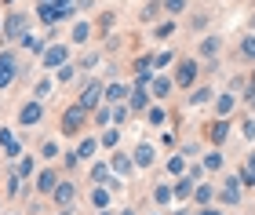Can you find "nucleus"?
Segmentation results:
<instances>
[{
	"label": "nucleus",
	"mask_w": 255,
	"mask_h": 215,
	"mask_svg": "<svg viewBox=\"0 0 255 215\" xmlns=\"http://www.w3.org/2000/svg\"><path fill=\"white\" fill-rule=\"evenodd\" d=\"M149 124H157V128L164 124V109H160V106H153V109H149Z\"/></svg>",
	"instance_id": "4c0bfd02"
},
{
	"label": "nucleus",
	"mask_w": 255,
	"mask_h": 215,
	"mask_svg": "<svg viewBox=\"0 0 255 215\" xmlns=\"http://www.w3.org/2000/svg\"><path fill=\"white\" fill-rule=\"evenodd\" d=\"M18 77V59L11 51H0V88H7Z\"/></svg>",
	"instance_id": "7ed1b4c3"
},
{
	"label": "nucleus",
	"mask_w": 255,
	"mask_h": 215,
	"mask_svg": "<svg viewBox=\"0 0 255 215\" xmlns=\"http://www.w3.org/2000/svg\"><path fill=\"white\" fill-rule=\"evenodd\" d=\"M117 142H121V131L117 128H110L106 135H102V146H117Z\"/></svg>",
	"instance_id": "72a5a7b5"
},
{
	"label": "nucleus",
	"mask_w": 255,
	"mask_h": 215,
	"mask_svg": "<svg viewBox=\"0 0 255 215\" xmlns=\"http://www.w3.org/2000/svg\"><path fill=\"white\" fill-rule=\"evenodd\" d=\"M51 95V81H40L37 84V99H48Z\"/></svg>",
	"instance_id": "ea45409f"
},
{
	"label": "nucleus",
	"mask_w": 255,
	"mask_h": 215,
	"mask_svg": "<svg viewBox=\"0 0 255 215\" xmlns=\"http://www.w3.org/2000/svg\"><path fill=\"white\" fill-rule=\"evenodd\" d=\"M171 29H175V26H171V22H164V26H157V40H164V37H171Z\"/></svg>",
	"instance_id": "a19ab883"
},
{
	"label": "nucleus",
	"mask_w": 255,
	"mask_h": 215,
	"mask_svg": "<svg viewBox=\"0 0 255 215\" xmlns=\"http://www.w3.org/2000/svg\"><path fill=\"white\" fill-rule=\"evenodd\" d=\"M241 175H234V179H226V186H223V205H241Z\"/></svg>",
	"instance_id": "6e6552de"
},
{
	"label": "nucleus",
	"mask_w": 255,
	"mask_h": 215,
	"mask_svg": "<svg viewBox=\"0 0 255 215\" xmlns=\"http://www.w3.org/2000/svg\"><path fill=\"white\" fill-rule=\"evenodd\" d=\"M201 55H219V37H208V40H201Z\"/></svg>",
	"instance_id": "c85d7f7f"
},
{
	"label": "nucleus",
	"mask_w": 255,
	"mask_h": 215,
	"mask_svg": "<svg viewBox=\"0 0 255 215\" xmlns=\"http://www.w3.org/2000/svg\"><path fill=\"white\" fill-rule=\"evenodd\" d=\"M18 190H22V175H7V194H11V197H15V194H18Z\"/></svg>",
	"instance_id": "f704fd0d"
},
{
	"label": "nucleus",
	"mask_w": 255,
	"mask_h": 215,
	"mask_svg": "<svg viewBox=\"0 0 255 215\" xmlns=\"http://www.w3.org/2000/svg\"><path fill=\"white\" fill-rule=\"evenodd\" d=\"M153 161H157V150H153L149 142H142V146L135 150V164H138V168H149Z\"/></svg>",
	"instance_id": "9b49d317"
},
{
	"label": "nucleus",
	"mask_w": 255,
	"mask_h": 215,
	"mask_svg": "<svg viewBox=\"0 0 255 215\" xmlns=\"http://www.w3.org/2000/svg\"><path fill=\"white\" fill-rule=\"evenodd\" d=\"M113 120H117V124H124V120H128V106H124V103L113 106Z\"/></svg>",
	"instance_id": "e433bc0d"
},
{
	"label": "nucleus",
	"mask_w": 255,
	"mask_h": 215,
	"mask_svg": "<svg viewBox=\"0 0 255 215\" xmlns=\"http://www.w3.org/2000/svg\"><path fill=\"white\" fill-rule=\"evenodd\" d=\"M55 201H59V205H69V201H73V186H69V183L55 186Z\"/></svg>",
	"instance_id": "5701e85b"
},
{
	"label": "nucleus",
	"mask_w": 255,
	"mask_h": 215,
	"mask_svg": "<svg viewBox=\"0 0 255 215\" xmlns=\"http://www.w3.org/2000/svg\"><path fill=\"white\" fill-rule=\"evenodd\" d=\"M128 95H131V92H128V84H110V88H106V99H110L113 106H117V103H124Z\"/></svg>",
	"instance_id": "4468645a"
},
{
	"label": "nucleus",
	"mask_w": 255,
	"mask_h": 215,
	"mask_svg": "<svg viewBox=\"0 0 255 215\" xmlns=\"http://www.w3.org/2000/svg\"><path fill=\"white\" fill-rule=\"evenodd\" d=\"M22 44H26V51H33V55H44V51H48L37 33H26V37H22Z\"/></svg>",
	"instance_id": "f3484780"
},
{
	"label": "nucleus",
	"mask_w": 255,
	"mask_h": 215,
	"mask_svg": "<svg viewBox=\"0 0 255 215\" xmlns=\"http://www.w3.org/2000/svg\"><path fill=\"white\" fill-rule=\"evenodd\" d=\"M59 215H69V212H59Z\"/></svg>",
	"instance_id": "09e8293b"
},
{
	"label": "nucleus",
	"mask_w": 255,
	"mask_h": 215,
	"mask_svg": "<svg viewBox=\"0 0 255 215\" xmlns=\"http://www.w3.org/2000/svg\"><path fill=\"white\" fill-rule=\"evenodd\" d=\"M95 150H99V139H84V142H80V150H77V157L91 161V157H95Z\"/></svg>",
	"instance_id": "412c9836"
},
{
	"label": "nucleus",
	"mask_w": 255,
	"mask_h": 215,
	"mask_svg": "<svg viewBox=\"0 0 255 215\" xmlns=\"http://www.w3.org/2000/svg\"><path fill=\"white\" fill-rule=\"evenodd\" d=\"M40 194H55V186H59V175H55V172H40Z\"/></svg>",
	"instance_id": "dca6fc26"
},
{
	"label": "nucleus",
	"mask_w": 255,
	"mask_h": 215,
	"mask_svg": "<svg viewBox=\"0 0 255 215\" xmlns=\"http://www.w3.org/2000/svg\"><path fill=\"white\" fill-rule=\"evenodd\" d=\"M193 190H197L193 186V175H182L179 183L171 186V194H175V201H186V197H193Z\"/></svg>",
	"instance_id": "9d476101"
},
{
	"label": "nucleus",
	"mask_w": 255,
	"mask_h": 215,
	"mask_svg": "<svg viewBox=\"0 0 255 215\" xmlns=\"http://www.w3.org/2000/svg\"><path fill=\"white\" fill-rule=\"evenodd\" d=\"M168 62H171V51H160L157 59H153V66H168Z\"/></svg>",
	"instance_id": "37998d69"
},
{
	"label": "nucleus",
	"mask_w": 255,
	"mask_h": 215,
	"mask_svg": "<svg viewBox=\"0 0 255 215\" xmlns=\"http://www.w3.org/2000/svg\"><path fill=\"white\" fill-rule=\"evenodd\" d=\"M171 197H175V194H171V186H157V190H153V201H157V205H168Z\"/></svg>",
	"instance_id": "bb28decb"
},
{
	"label": "nucleus",
	"mask_w": 255,
	"mask_h": 215,
	"mask_svg": "<svg viewBox=\"0 0 255 215\" xmlns=\"http://www.w3.org/2000/svg\"><path fill=\"white\" fill-rule=\"evenodd\" d=\"M84 117H88V109L80 106V103L69 106V109L62 113V131H66V135H77L80 128H84Z\"/></svg>",
	"instance_id": "f03ea898"
},
{
	"label": "nucleus",
	"mask_w": 255,
	"mask_h": 215,
	"mask_svg": "<svg viewBox=\"0 0 255 215\" xmlns=\"http://www.w3.org/2000/svg\"><path fill=\"white\" fill-rule=\"evenodd\" d=\"M234 106H237V95H219L215 99V109H219V117H226V113H234Z\"/></svg>",
	"instance_id": "ddd939ff"
},
{
	"label": "nucleus",
	"mask_w": 255,
	"mask_h": 215,
	"mask_svg": "<svg viewBox=\"0 0 255 215\" xmlns=\"http://www.w3.org/2000/svg\"><path fill=\"white\" fill-rule=\"evenodd\" d=\"M26 26H29V15H22V11L7 15L4 18V40H22L26 37Z\"/></svg>",
	"instance_id": "f257e3e1"
},
{
	"label": "nucleus",
	"mask_w": 255,
	"mask_h": 215,
	"mask_svg": "<svg viewBox=\"0 0 255 215\" xmlns=\"http://www.w3.org/2000/svg\"><path fill=\"white\" fill-rule=\"evenodd\" d=\"M102 95H106V88L91 81V84L84 88V92H80V106H84V109H99V103H102Z\"/></svg>",
	"instance_id": "20e7f679"
},
{
	"label": "nucleus",
	"mask_w": 255,
	"mask_h": 215,
	"mask_svg": "<svg viewBox=\"0 0 255 215\" xmlns=\"http://www.w3.org/2000/svg\"><path fill=\"white\" fill-rule=\"evenodd\" d=\"M121 215H131V212H121Z\"/></svg>",
	"instance_id": "de8ad7c7"
},
{
	"label": "nucleus",
	"mask_w": 255,
	"mask_h": 215,
	"mask_svg": "<svg viewBox=\"0 0 255 215\" xmlns=\"http://www.w3.org/2000/svg\"><path fill=\"white\" fill-rule=\"evenodd\" d=\"M226 135H230V120H226V117L212 120V131H208V139H212V142L219 146V142H226Z\"/></svg>",
	"instance_id": "1a4fd4ad"
},
{
	"label": "nucleus",
	"mask_w": 255,
	"mask_h": 215,
	"mask_svg": "<svg viewBox=\"0 0 255 215\" xmlns=\"http://www.w3.org/2000/svg\"><path fill=\"white\" fill-rule=\"evenodd\" d=\"M248 95H255V73H252V88H248Z\"/></svg>",
	"instance_id": "c03bdc74"
},
{
	"label": "nucleus",
	"mask_w": 255,
	"mask_h": 215,
	"mask_svg": "<svg viewBox=\"0 0 255 215\" xmlns=\"http://www.w3.org/2000/svg\"><path fill=\"white\" fill-rule=\"evenodd\" d=\"M197 70H201V66H197L193 59H186V62H179V73H175V84H179V88H190V84L197 81Z\"/></svg>",
	"instance_id": "39448f33"
},
{
	"label": "nucleus",
	"mask_w": 255,
	"mask_h": 215,
	"mask_svg": "<svg viewBox=\"0 0 255 215\" xmlns=\"http://www.w3.org/2000/svg\"><path fill=\"white\" fill-rule=\"evenodd\" d=\"M128 99H131V109H146V99H149V95H146V84H138Z\"/></svg>",
	"instance_id": "a211bd4d"
},
{
	"label": "nucleus",
	"mask_w": 255,
	"mask_h": 215,
	"mask_svg": "<svg viewBox=\"0 0 255 215\" xmlns=\"http://www.w3.org/2000/svg\"><path fill=\"white\" fill-rule=\"evenodd\" d=\"M237 55H241L245 62H255V33L241 37V44H237Z\"/></svg>",
	"instance_id": "f8f14e48"
},
{
	"label": "nucleus",
	"mask_w": 255,
	"mask_h": 215,
	"mask_svg": "<svg viewBox=\"0 0 255 215\" xmlns=\"http://www.w3.org/2000/svg\"><path fill=\"white\" fill-rule=\"evenodd\" d=\"M201 215H219V212H208V208H204V212H201Z\"/></svg>",
	"instance_id": "a18cd8bd"
},
{
	"label": "nucleus",
	"mask_w": 255,
	"mask_h": 215,
	"mask_svg": "<svg viewBox=\"0 0 255 215\" xmlns=\"http://www.w3.org/2000/svg\"><path fill=\"white\" fill-rule=\"evenodd\" d=\"M212 99H215L212 88H197V92L190 95V103H193V106H204V103H212Z\"/></svg>",
	"instance_id": "aec40b11"
},
{
	"label": "nucleus",
	"mask_w": 255,
	"mask_h": 215,
	"mask_svg": "<svg viewBox=\"0 0 255 215\" xmlns=\"http://www.w3.org/2000/svg\"><path fill=\"white\" fill-rule=\"evenodd\" d=\"M241 183H248V186H255V150L248 153V161H245V168H241Z\"/></svg>",
	"instance_id": "2eb2a0df"
},
{
	"label": "nucleus",
	"mask_w": 255,
	"mask_h": 215,
	"mask_svg": "<svg viewBox=\"0 0 255 215\" xmlns=\"http://www.w3.org/2000/svg\"><path fill=\"white\" fill-rule=\"evenodd\" d=\"M110 117H113V113H110V109H102V106H99V109H95V120H99V124H106V120H110Z\"/></svg>",
	"instance_id": "79ce46f5"
},
{
	"label": "nucleus",
	"mask_w": 255,
	"mask_h": 215,
	"mask_svg": "<svg viewBox=\"0 0 255 215\" xmlns=\"http://www.w3.org/2000/svg\"><path fill=\"white\" fill-rule=\"evenodd\" d=\"M252 29H255V15H252Z\"/></svg>",
	"instance_id": "49530a36"
},
{
	"label": "nucleus",
	"mask_w": 255,
	"mask_h": 215,
	"mask_svg": "<svg viewBox=\"0 0 255 215\" xmlns=\"http://www.w3.org/2000/svg\"><path fill=\"white\" fill-rule=\"evenodd\" d=\"M212 197H215L212 186H197V190H193V201H197V205H204V208L212 205Z\"/></svg>",
	"instance_id": "6ab92c4d"
},
{
	"label": "nucleus",
	"mask_w": 255,
	"mask_h": 215,
	"mask_svg": "<svg viewBox=\"0 0 255 215\" xmlns=\"http://www.w3.org/2000/svg\"><path fill=\"white\" fill-rule=\"evenodd\" d=\"M88 33H91L88 22H77V26H73V40H77V44H84V40H88Z\"/></svg>",
	"instance_id": "cd10ccee"
},
{
	"label": "nucleus",
	"mask_w": 255,
	"mask_h": 215,
	"mask_svg": "<svg viewBox=\"0 0 255 215\" xmlns=\"http://www.w3.org/2000/svg\"><path fill=\"white\" fill-rule=\"evenodd\" d=\"M91 179H95V183H110V172H106V164H95V168H91Z\"/></svg>",
	"instance_id": "7c9ffc66"
},
{
	"label": "nucleus",
	"mask_w": 255,
	"mask_h": 215,
	"mask_svg": "<svg viewBox=\"0 0 255 215\" xmlns=\"http://www.w3.org/2000/svg\"><path fill=\"white\" fill-rule=\"evenodd\" d=\"M164 11H171V15H182V11H186V0H164Z\"/></svg>",
	"instance_id": "473e14b6"
},
{
	"label": "nucleus",
	"mask_w": 255,
	"mask_h": 215,
	"mask_svg": "<svg viewBox=\"0 0 255 215\" xmlns=\"http://www.w3.org/2000/svg\"><path fill=\"white\" fill-rule=\"evenodd\" d=\"M40 62L48 66V70H59V66H66V48H62V44H55V48H48L40 55Z\"/></svg>",
	"instance_id": "0eeeda50"
},
{
	"label": "nucleus",
	"mask_w": 255,
	"mask_h": 215,
	"mask_svg": "<svg viewBox=\"0 0 255 215\" xmlns=\"http://www.w3.org/2000/svg\"><path fill=\"white\" fill-rule=\"evenodd\" d=\"M40 117H44V106H40V103H26V106L18 109V124H26V128L40 124Z\"/></svg>",
	"instance_id": "423d86ee"
},
{
	"label": "nucleus",
	"mask_w": 255,
	"mask_h": 215,
	"mask_svg": "<svg viewBox=\"0 0 255 215\" xmlns=\"http://www.w3.org/2000/svg\"><path fill=\"white\" fill-rule=\"evenodd\" d=\"M113 172H121V175H128V172H131V161H128L124 153H113Z\"/></svg>",
	"instance_id": "393cba45"
},
{
	"label": "nucleus",
	"mask_w": 255,
	"mask_h": 215,
	"mask_svg": "<svg viewBox=\"0 0 255 215\" xmlns=\"http://www.w3.org/2000/svg\"><path fill=\"white\" fill-rule=\"evenodd\" d=\"M168 92H171V81H168V77H153V95L164 99Z\"/></svg>",
	"instance_id": "b1692460"
},
{
	"label": "nucleus",
	"mask_w": 255,
	"mask_h": 215,
	"mask_svg": "<svg viewBox=\"0 0 255 215\" xmlns=\"http://www.w3.org/2000/svg\"><path fill=\"white\" fill-rule=\"evenodd\" d=\"M91 201H95L99 208H106V205H110V194H106V190L99 186V190H91Z\"/></svg>",
	"instance_id": "2f4dec72"
},
{
	"label": "nucleus",
	"mask_w": 255,
	"mask_h": 215,
	"mask_svg": "<svg viewBox=\"0 0 255 215\" xmlns=\"http://www.w3.org/2000/svg\"><path fill=\"white\" fill-rule=\"evenodd\" d=\"M0 142H4L7 157H18V142H15V135H11V131H0Z\"/></svg>",
	"instance_id": "4be33fe9"
},
{
	"label": "nucleus",
	"mask_w": 255,
	"mask_h": 215,
	"mask_svg": "<svg viewBox=\"0 0 255 215\" xmlns=\"http://www.w3.org/2000/svg\"><path fill=\"white\" fill-rule=\"evenodd\" d=\"M4 4H11V0H4Z\"/></svg>",
	"instance_id": "8fccbe9b"
},
{
	"label": "nucleus",
	"mask_w": 255,
	"mask_h": 215,
	"mask_svg": "<svg viewBox=\"0 0 255 215\" xmlns=\"http://www.w3.org/2000/svg\"><path fill=\"white\" fill-rule=\"evenodd\" d=\"M204 168L208 172H219V168H223V157L219 153H204Z\"/></svg>",
	"instance_id": "c756f323"
},
{
	"label": "nucleus",
	"mask_w": 255,
	"mask_h": 215,
	"mask_svg": "<svg viewBox=\"0 0 255 215\" xmlns=\"http://www.w3.org/2000/svg\"><path fill=\"white\" fill-rule=\"evenodd\" d=\"M59 81H62V84L73 81V66H59Z\"/></svg>",
	"instance_id": "58836bf2"
},
{
	"label": "nucleus",
	"mask_w": 255,
	"mask_h": 215,
	"mask_svg": "<svg viewBox=\"0 0 255 215\" xmlns=\"http://www.w3.org/2000/svg\"><path fill=\"white\" fill-rule=\"evenodd\" d=\"M168 172H171V175H182V172H186V157H182V153L171 157V161H168Z\"/></svg>",
	"instance_id": "a878e982"
},
{
	"label": "nucleus",
	"mask_w": 255,
	"mask_h": 215,
	"mask_svg": "<svg viewBox=\"0 0 255 215\" xmlns=\"http://www.w3.org/2000/svg\"><path fill=\"white\" fill-rule=\"evenodd\" d=\"M160 11H164V4H149V7L142 11V18H146V22H153V18L160 15Z\"/></svg>",
	"instance_id": "c9c22d12"
}]
</instances>
